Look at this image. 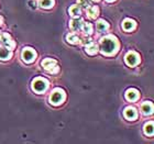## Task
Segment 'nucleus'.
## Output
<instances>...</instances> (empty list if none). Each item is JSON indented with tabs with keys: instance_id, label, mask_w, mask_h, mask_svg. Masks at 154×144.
I'll return each instance as SVG.
<instances>
[{
	"instance_id": "3",
	"label": "nucleus",
	"mask_w": 154,
	"mask_h": 144,
	"mask_svg": "<svg viewBox=\"0 0 154 144\" xmlns=\"http://www.w3.org/2000/svg\"><path fill=\"white\" fill-rule=\"evenodd\" d=\"M48 81L45 78H35L32 81V89L36 93H43L45 90L48 89Z\"/></svg>"
},
{
	"instance_id": "4",
	"label": "nucleus",
	"mask_w": 154,
	"mask_h": 144,
	"mask_svg": "<svg viewBox=\"0 0 154 144\" xmlns=\"http://www.w3.org/2000/svg\"><path fill=\"white\" fill-rule=\"evenodd\" d=\"M21 57L26 63L28 64H31L35 61L36 58V52L31 47H24L22 50V53H21Z\"/></svg>"
},
{
	"instance_id": "8",
	"label": "nucleus",
	"mask_w": 154,
	"mask_h": 144,
	"mask_svg": "<svg viewBox=\"0 0 154 144\" xmlns=\"http://www.w3.org/2000/svg\"><path fill=\"white\" fill-rule=\"evenodd\" d=\"M139 96H140L139 91L137 89H134V88H130L125 93V99L128 100V101H135V100L139 99Z\"/></svg>"
},
{
	"instance_id": "24",
	"label": "nucleus",
	"mask_w": 154,
	"mask_h": 144,
	"mask_svg": "<svg viewBox=\"0 0 154 144\" xmlns=\"http://www.w3.org/2000/svg\"><path fill=\"white\" fill-rule=\"evenodd\" d=\"M30 5H31V7H32V8H35V6H34V5H35V2H34V1H30Z\"/></svg>"
},
{
	"instance_id": "19",
	"label": "nucleus",
	"mask_w": 154,
	"mask_h": 144,
	"mask_svg": "<svg viewBox=\"0 0 154 144\" xmlns=\"http://www.w3.org/2000/svg\"><path fill=\"white\" fill-rule=\"evenodd\" d=\"M66 40H67L68 43H71V44H78L80 42V38H78V35L77 34H75V33H69V34H67L66 35Z\"/></svg>"
},
{
	"instance_id": "23",
	"label": "nucleus",
	"mask_w": 154,
	"mask_h": 144,
	"mask_svg": "<svg viewBox=\"0 0 154 144\" xmlns=\"http://www.w3.org/2000/svg\"><path fill=\"white\" fill-rule=\"evenodd\" d=\"M48 73H51V74H57L58 72H60V67H58L57 65H55L54 67H52L50 71H48Z\"/></svg>"
},
{
	"instance_id": "17",
	"label": "nucleus",
	"mask_w": 154,
	"mask_h": 144,
	"mask_svg": "<svg viewBox=\"0 0 154 144\" xmlns=\"http://www.w3.org/2000/svg\"><path fill=\"white\" fill-rule=\"evenodd\" d=\"M143 132H144L145 135L148 136H152L154 132V127H153V122L150 121L148 123H145L144 127H143Z\"/></svg>"
},
{
	"instance_id": "5",
	"label": "nucleus",
	"mask_w": 154,
	"mask_h": 144,
	"mask_svg": "<svg viewBox=\"0 0 154 144\" xmlns=\"http://www.w3.org/2000/svg\"><path fill=\"white\" fill-rule=\"evenodd\" d=\"M125 62L128 66L134 67L140 63V56L135 52H128L125 56Z\"/></svg>"
},
{
	"instance_id": "14",
	"label": "nucleus",
	"mask_w": 154,
	"mask_h": 144,
	"mask_svg": "<svg viewBox=\"0 0 154 144\" xmlns=\"http://www.w3.org/2000/svg\"><path fill=\"white\" fill-rule=\"evenodd\" d=\"M86 9H87V16L90 19H96L97 17H98V14H99V9H98L97 6H89Z\"/></svg>"
},
{
	"instance_id": "12",
	"label": "nucleus",
	"mask_w": 154,
	"mask_h": 144,
	"mask_svg": "<svg viewBox=\"0 0 154 144\" xmlns=\"http://www.w3.org/2000/svg\"><path fill=\"white\" fill-rule=\"evenodd\" d=\"M109 29V24L107 23L105 20H98L96 23V30L98 33H103L106 32L107 30Z\"/></svg>"
},
{
	"instance_id": "15",
	"label": "nucleus",
	"mask_w": 154,
	"mask_h": 144,
	"mask_svg": "<svg viewBox=\"0 0 154 144\" xmlns=\"http://www.w3.org/2000/svg\"><path fill=\"white\" fill-rule=\"evenodd\" d=\"M55 65H57V63L53 58H45L44 61L42 62V66L45 71H50L52 67H54Z\"/></svg>"
},
{
	"instance_id": "7",
	"label": "nucleus",
	"mask_w": 154,
	"mask_h": 144,
	"mask_svg": "<svg viewBox=\"0 0 154 144\" xmlns=\"http://www.w3.org/2000/svg\"><path fill=\"white\" fill-rule=\"evenodd\" d=\"M123 115H125V119H128L129 121H133L138 117V111L134 108H132V107H128V108L125 109Z\"/></svg>"
},
{
	"instance_id": "11",
	"label": "nucleus",
	"mask_w": 154,
	"mask_h": 144,
	"mask_svg": "<svg viewBox=\"0 0 154 144\" xmlns=\"http://www.w3.org/2000/svg\"><path fill=\"white\" fill-rule=\"evenodd\" d=\"M85 51H86L87 54L95 55V54H97V53H98V51H99V47H98V45H97L96 43H94V42H89V43L86 45Z\"/></svg>"
},
{
	"instance_id": "16",
	"label": "nucleus",
	"mask_w": 154,
	"mask_h": 144,
	"mask_svg": "<svg viewBox=\"0 0 154 144\" xmlns=\"http://www.w3.org/2000/svg\"><path fill=\"white\" fill-rule=\"evenodd\" d=\"M82 26H83V20L82 19H73L69 23V28H71L73 31H78V30L82 29Z\"/></svg>"
},
{
	"instance_id": "27",
	"label": "nucleus",
	"mask_w": 154,
	"mask_h": 144,
	"mask_svg": "<svg viewBox=\"0 0 154 144\" xmlns=\"http://www.w3.org/2000/svg\"><path fill=\"white\" fill-rule=\"evenodd\" d=\"M90 1H95V2H98V1H100V0H90Z\"/></svg>"
},
{
	"instance_id": "26",
	"label": "nucleus",
	"mask_w": 154,
	"mask_h": 144,
	"mask_svg": "<svg viewBox=\"0 0 154 144\" xmlns=\"http://www.w3.org/2000/svg\"><path fill=\"white\" fill-rule=\"evenodd\" d=\"M108 2H113V1H116V0H107Z\"/></svg>"
},
{
	"instance_id": "1",
	"label": "nucleus",
	"mask_w": 154,
	"mask_h": 144,
	"mask_svg": "<svg viewBox=\"0 0 154 144\" xmlns=\"http://www.w3.org/2000/svg\"><path fill=\"white\" fill-rule=\"evenodd\" d=\"M119 41L118 38L113 35H106L100 40V52L103 55L111 56L116 54L119 50Z\"/></svg>"
},
{
	"instance_id": "25",
	"label": "nucleus",
	"mask_w": 154,
	"mask_h": 144,
	"mask_svg": "<svg viewBox=\"0 0 154 144\" xmlns=\"http://www.w3.org/2000/svg\"><path fill=\"white\" fill-rule=\"evenodd\" d=\"M2 23H3V19H2V17L0 16V26H2Z\"/></svg>"
},
{
	"instance_id": "2",
	"label": "nucleus",
	"mask_w": 154,
	"mask_h": 144,
	"mask_svg": "<svg viewBox=\"0 0 154 144\" xmlns=\"http://www.w3.org/2000/svg\"><path fill=\"white\" fill-rule=\"evenodd\" d=\"M65 98H66V95H65L64 90L57 88V89H55L51 93V96H50V103L53 106H60V105H62V103H64Z\"/></svg>"
},
{
	"instance_id": "9",
	"label": "nucleus",
	"mask_w": 154,
	"mask_h": 144,
	"mask_svg": "<svg viewBox=\"0 0 154 144\" xmlns=\"http://www.w3.org/2000/svg\"><path fill=\"white\" fill-rule=\"evenodd\" d=\"M137 26V23H135L134 20L132 19H125L123 22H122V29L127 31V32H130V31H133Z\"/></svg>"
},
{
	"instance_id": "6",
	"label": "nucleus",
	"mask_w": 154,
	"mask_h": 144,
	"mask_svg": "<svg viewBox=\"0 0 154 144\" xmlns=\"http://www.w3.org/2000/svg\"><path fill=\"white\" fill-rule=\"evenodd\" d=\"M0 41H1L5 47L9 48V50H13L16 47V42L13 41L8 33H1L0 34Z\"/></svg>"
},
{
	"instance_id": "10",
	"label": "nucleus",
	"mask_w": 154,
	"mask_h": 144,
	"mask_svg": "<svg viewBox=\"0 0 154 144\" xmlns=\"http://www.w3.org/2000/svg\"><path fill=\"white\" fill-rule=\"evenodd\" d=\"M12 57V52L11 50L7 47H0V61H9Z\"/></svg>"
},
{
	"instance_id": "22",
	"label": "nucleus",
	"mask_w": 154,
	"mask_h": 144,
	"mask_svg": "<svg viewBox=\"0 0 154 144\" xmlns=\"http://www.w3.org/2000/svg\"><path fill=\"white\" fill-rule=\"evenodd\" d=\"M77 3L79 7H83V8H88L90 6V0H77Z\"/></svg>"
},
{
	"instance_id": "18",
	"label": "nucleus",
	"mask_w": 154,
	"mask_h": 144,
	"mask_svg": "<svg viewBox=\"0 0 154 144\" xmlns=\"http://www.w3.org/2000/svg\"><path fill=\"white\" fill-rule=\"evenodd\" d=\"M82 14V9L79 6H72L69 8V16H72L73 18H78Z\"/></svg>"
},
{
	"instance_id": "21",
	"label": "nucleus",
	"mask_w": 154,
	"mask_h": 144,
	"mask_svg": "<svg viewBox=\"0 0 154 144\" xmlns=\"http://www.w3.org/2000/svg\"><path fill=\"white\" fill-rule=\"evenodd\" d=\"M82 29H83L84 33L87 34V35H90L91 33H93V30H94V26L91 23L89 22H83V26H82Z\"/></svg>"
},
{
	"instance_id": "20",
	"label": "nucleus",
	"mask_w": 154,
	"mask_h": 144,
	"mask_svg": "<svg viewBox=\"0 0 154 144\" xmlns=\"http://www.w3.org/2000/svg\"><path fill=\"white\" fill-rule=\"evenodd\" d=\"M38 5L43 9H51L54 6V0H40Z\"/></svg>"
},
{
	"instance_id": "13",
	"label": "nucleus",
	"mask_w": 154,
	"mask_h": 144,
	"mask_svg": "<svg viewBox=\"0 0 154 144\" xmlns=\"http://www.w3.org/2000/svg\"><path fill=\"white\" fill-rule=\"evenodd\" d=\"M141 112L144 115H152L153 112V103H149V101H145L144 103H142L141 106Z\"/></svg>"
}]
</instances>
